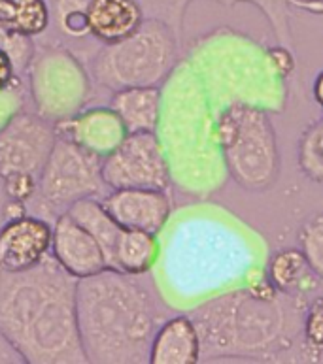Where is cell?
<instances>
[{"label": "cell", "mask_w": 323, "mask_h": 364, "mask_svg": "<svg viewBox=\"0 0 323 364\" xmlns=\"http://www.w3.org/2000/svg\"><path fill=\"white\" fill-rule=\"evenodd\" d=\"M76 277L46 257L23 272L0 270V336L31 364H83Z\"/></svg>", "instance_id": "obj_1"}, {"label": "cell", "mask_w": 323, "mask_h": 364, "mask_svg": "<svg viewBox=\"0 0 323 364\" xmlns=\"http://www.w3.org/2000/svg\"><path fill=\"white\" fill-rule=\"evenodd\" d=\"M80 342L88 363H148L157 311L134 276L105 268L76 283Z\"/></svg>", "instance_id": "obj_2"}, {"label": "cell", "mask_w": 323, "mask_h": 364, "mask_svg": "<svg viewBox=\"0 0 323 364\" xmlns=\"http://www.w3.org/2000/svg\"><path fill=\"white\" fill-rule=\"evenodd\" d=\"M191 319L197 325L204 359L258 355L284 343V310L272 294H225L201 306Z\"/></svg>", "instance_id": "obj_3"}, {"label": "cell", "mask_w": 323, "mask_h": 364, "mask_svg": "<svg viewBox=\"0 0 323 364\" xmlns=\"http://www.w3.org/2000/svg\"><path fill=\"white\" fill-rule=\"evenodd\" d=\"M218 140L231 178L246 191H267L282 170L272 121L265 109L231 104L218 119Z\"/></svg>", "instance_id": "obj_4"}, {"label": "cell", "mask_w": 323, "mask_h": 364, "mask_svg": "<svg viewBox=\"0 0 323 364\" xmlns=\"http://www.w3.org/2000/svg\"><path fill=\"white\" fill-rule=\"evenodd\" d=\"M178 63V46L170 27L144 19L127 38L105 44L93 60V80L110 91L159 87Z\"/></svg>", "instance_id": "obj_5"}, {"label": "cell", "mask_w": 323, "mask_h": 364, "mask_svg": "<svg viewBox=\"0 0 323 364\" xmlns=\"http://www.w3.org/2000/svg\"><path fill=\"white\" fill-rule=\"evenodd\" d=\"M55 140L53 123L28 112H19L0 129V180L8 198L25 204L36 196Z\"/></svg>", "instance_id": "obj_6"}, {"label": "cell", "mask_w": 323, "mask_h": 364, "mask_svg": "<svg viewBox=\"0 0 323 364\" xmlns=\"http://www.w3.org/2000/svg\"><path fill=\"white\" fill-rule=\"evenodd\" d=\"M27 76L36 114L53 125L80 114L91 95L88 72L59 46L34 49Z\"/></svg>", "instance_id": "obj_7"}, {"label": "cell", "mask_w": 323, "mask_h": 364, "mask_svg": "<svg viewBox=\"0 0 323 364\" xmlns=\"http://www.w3.org/2000/svg\"><path fill=\"white\" fill-rule=\"evenodd\" d=\"M105 187L102 157L66 138L57 136L40 176L36 193L40 204L51 215L59 218L74 202L95 198Z\"/></svg>", "instance_id": "obj_8"}, {"label": "cell", "mask_w": 323, "mask_h": 364, "mask_svg": "<svg viewBox=\"0 0 323 364\" xmlns=\"http://www.w3.org/2000/svg\"><path fill=\"white\" fill-rule=\"evenodd\" d=\"M102 181L114 189H159L170 185V166L155 132H129L102 157Z\"/></svg>", "instance_id": "obj_9"}, {"label": "cell", "mask_w": 323, "mask_h": 364, "mask_svg": "<svg viewBox=\"0 0 323 364\" xmlns=\"http://www.w3.org/2000/svg\"><path fill=\"white\" fill-rule=\"evenodd\" d=\"M53 225L46 219L21 215L0 227V270L23 272L51 253Z\"/></svg>", "instance_id": "obj_10"}, {"label": "cell", "mask_w": 323, "mask_h": 364, "mask_svg": "<svg viewBox=\"0 0 323 364\" xmlns=\"http://www.w3.org/2000/svg\"><path fill=\"white\" fill-rule=\"evenodd\" d=\"M51 257L76 279L95 276L108 268L99 242L68 213L55 218Z\"/></svg>", "instance_id": "obj_11"}, {"label": "cell", "mask_w": 323, "mask_h": 364, "mask_svg": "<svg viewBox=\"0 0 323 364\" xmlns=\"http://www.w3.org/2000/svg\"><path fill=\"white\" fill-rule=\"evenodd\" d=\"M100 202L123 228L152 234L163 230L172 212L166 191L159 189H114Z\"/></svg>", "instance_id": "obj_12"}, {"label": "cell", "mask_w": 323, "mask_h": 364, "mask_svg": "<svg viewBox=\"0 0 323 364\" xmlns=\"http://www.w3.org/2000/svg\"><path fill=\"white\" fill-rule=\"evenodd\" d=\"M55 132L57 136L74 141L99 157L114 151L129 134L120 115L110 106L82 109L80 114L55 123Z\"/></svg>", "instance_id": "obj_13"}, {"label": "cell", "mask_w": 323, "mask_h": 364, "mask_svg": "<svg viewBox=\"0 0 323 364\" xmlns=\"http://www.w3.org/2000/svg\"><path fill=\"white\" fill-rule=\"evenodd\" d=\"M201 360V336L189 316H176L155 331L148 363L193 364Z\"/></svg>", "instance_id": "obj_14"}, {"label": "cell", "mask_w": 323, "mask_h": 364, "mask_svg": "<svg viewBox=\"0 0 323 364\" xmlns=\"http://www.w3.org/2000/svg\"><path fill=\"white\" fill-rule=\"evenodd\" d=\"M88 19L91 36L102 44H114L140 27L144 14L138 0H91Z\"/></svg>", "instance_id": "obj_15"}, {"label": "cell", "mask_w": 323, "mask_h": 364, "mask_svg": "<svg viewBox=\"0 0 323 364\" xmlns=\"http://www.w3.org/2000/svg\"><path fill=\"white\" fill-rule=\"evenodd\" d=\"M110 108L120 115L127 132H155L161 117V89H121L114 92Z\"/></svg>", "instance_id": "obj_16"}, {"label": "cell", "mask_w": 323, "mask_h": 364, "mask_svg": "<svg viewBox=\"0 0 323 364\" xmlns=\"http://www.w3.org/2000/svg\"><path fill=\"white\" fill-rule=\"evenodd\" d=\"M267 276L274 291L290 296H301L308 291H314L318 277L302 251L295 247L274 253L267 268Z\"/></svg>", "instance_id": "obj_17"}, {"label": "cell", "mask_w": 323, "mask_h": 364, "mask_svg": "<svg viewBox=\"0 0 323 364\" xmlns=\"http://www.w3.org/2000/svg\"><path fill=\"white\" fill-rule=\"evenodd\" d=\"M66 213L99 242L100 250L105 253L106 264H108V268H112L115 247H117V242L121 238L123 227L110 215L105 204L97 198H82V200L74 202L66 210Z\"/></svg>", "instance_id": "obj_18"}, {"label": "cell", "mask_w": 323, "mask_h": 364, "mask_svg": "<svg viewBox=\"0 0 323 364\" xmlns=\"http://www.w3.org/2000/svg\"><path fill=\"white\" fill-rule=\"evenodd\" d=\"M159 255V242L155 234L134 228H123L117 242L112 268L129 274V276H142L149 272Z\"/></svg>", "instance_id": "obj_19"}, {"label": "cell", "mask_w": 323, "mask_h": 364, "mask_svg": "<svg viewBox=\"0 0 323 364\" xmlns=\"http://www.w3.org/2000/svg\"><path fill=\"white\" fill-rule=\"evenodd\" d=\"M51 11L46 0H0V23L27 36H38L50 27Z\"/></svg>", "instance_id": "obj_20"}, {"label": "cell", "mask_w": 323, "mask_h": 364, "mask_svg": "<svg viewBox=\"0 0 323 364\" xmlns=\"http://www.w3.org/2000/svg\"><path fill=\"white\" fill-rule=\"evenodd\" d=\"M297 159L302 174L323 183V119L305 129L297 146Z\"/></svg>", "instance_id": "obj_21"}, {"label": "cell", "mask_w": 323, "mask_h": 364, "mask_svg": "<svg viewBox=\"0 0 323 364\" xmlns=\"http://www.w3.org/2000/svg\"><path fill=\"white\" fill-rule=\"evenodd\" d=\"M299 250L316 276L323 279V213L307 219L299 230Z\"/></svg>", "instance_id": "obj_22"}, {"label": "cell", "mask_w": 323, "mask_h": 364, "mask_svg": "<svg viewBox=\"0 0 323 364\" xmlns=\"http://www.w3.org/2000/svg\"><path fill=\"white\" fill-rule=\"evenodd\" d=\"M0 49L10 55L11 63L16 66L17 76H25L34 55L33 36L17 33L14 28L0 23Z\"/></svg>", "instance_id": "obj_23"}, {"label": "cell", "mask_w": 323, "mask_h": 364, "mask_svg": "<svg viewBox=\"0 0 323 364\" xmlns=\"http://www.w3.org/2000/svg\"><path fill=\"white\" fill-rule=\"evenodd\" d=\"M302 332H305V340L310 348L316 351H323V296L316 299L308 306Z\"/></svg>", "instance_id": "obj_24"}, {"label": "cell", "mask_w": 323, "mask_h": 364, "mask_svg": "<svg viewBox=\"0 0 323 364\" xmlns=\"http://www.w3.org/2000/svg\"><path fill=\"white\" fill-rule=\"evenodd\" d=\"M19 112H23V89L17 80L14 85L0 91V129Z\"/></svg>", "instance_id": "obj_25"}, {"label": "cell", "mask_w": 323, "mask_h": 364, "mask_svg": "<svg viewBox=\"0 0 323 364\" xmlns=\"http://www.w3.org/2000/svg\"><path fill=\"white\" fill-rule=\"evenodd\" d=\"M17 80H19V76H17L16 66L11 63L10 55L0 49V91L14 85Z\"/></svg>", "instance_id": "obj_26"}, {"label": "cell", "mask_w": 323, "mask_h": 364, "mask_svg": "<svg viewBox=\"0 0 323 364\" xmlns=\"http://www.w3.org/2000/svg\"><path fill=\"white\" fill-rule=\"evenodd\" d=\"M91 0H57V16L65 11H88Z\"/></svg>", "instance_id": "obj_27"}, {"label": "cell", "mask_w": 323, "mask_h": 364, "mask_svg": "<svg viewBox=\"0 0 323 364\" xmlns=\"http://www.w3.org/2000/svg\"><path fill=\"white\" fill-rule=\"evenodd\" d=\"M312 92H314V98H316V102L323 108V70L319 72L318 76H316V80H314Z\"/></svg>", "instance_id": "obj_28"}, {"label": "cell", "mask_w": 323, "mask_h": 364, "mask_svg": "<svg viewBox=\"0 0 323 364\" xmlns=\"http://www.w3.org/2000/svg\"><path fill=\"white\" fill-rule=\"evenodd\" d=\"M308 2H319V4H323V0H308Z\"/></svg>", "instance_id": "obj_29"}]
</instances>
